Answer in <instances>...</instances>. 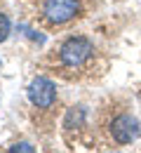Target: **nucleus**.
<instances>
[{"mask_svg":"<svg viewBox=\"0 0 141 153\" xmlns=\"http://www.w3.org/2000/svg\"><path fill=\"white\" fill-rule=\"evenodd\" d=\"M94 57V45L82 36H73V38L63 40L57 50V59L63 71H80L87 66V61Z\"/></svg>","mask_w":141,"mask_h":153,"instance_id":"1","label":"nucleus"},{"mask_svg":"<svg viewBox=\"0 0 141 153\" xmlns=\"http://www.w3.org/2000/svg\"><path fill=\"white\" fill-rule=\"evenodd\" d=\"M139 132H141L139 120L132 113H127V111H118V113L108 120V134H111V139H113L115 144H120V146L132 144V141L139 137Z\"/></svg>","mask_w":141,"mask_h":153,"instance_id":"2","label":"nucleus"},{"mask_svg":"<svg viewBox=\"0 0 141 153\" xmlns=\"http://www.w3.org/2000/svg\"><path fill=\"white\" fill-rule=\"evenodd\" d=\"M78 14V0H45L42 2V17L52 26H61Z\"/></svg>","mask_w":141,"mask_h":153,"instance_id":"3","label":"nucleus"},{"mask_svg":"<svg viewBox=\"0 0 141 153\" xmlns=\"http://www.w3.org/2000/svg\"><path fill=\"white\" fill-rule=\"evenodd\" d=\"M28 99L35 108H52L57 101V85L47 78H35L28 85Z\"/></svg>","mask_w":141,"mask_h":153,"instance_id":"4","label":"nucleus"},{"mask_svg":"<svg viewBox=\"0 0 141 153\" xmlns=\"http://www.w3.org/2000/svg\"><path fill=\"white\" fill-rule=\"evenodd\" d=\"M7 33H10V19L5 14H0V42L7 38Z\"/></svg>","mask_w":141,"mask_h":153,"instance_id":"5","label":"nucleus"}]
</instances>
